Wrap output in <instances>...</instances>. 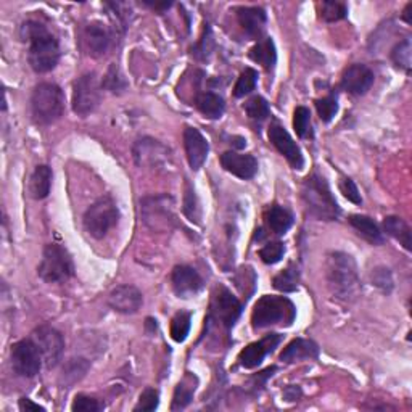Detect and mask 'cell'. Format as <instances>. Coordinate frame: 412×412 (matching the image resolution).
<instances>
[{
  "label": "cell",
  "instance_id": "obj_34",
  "mask_svg": "<svg viewBox=\"0 0 412 412\" xmlns=\"http://www.w3.org/2000/svg\"><path fill=\"white\" fill-rule=\"evenodd\" d=\"M391 60L395 61V65L403 68L406 73L411 71L412 66V42L409 37H406L403 42H399L391 50Z\"/></svg>",
  "mask_w": 412,
  "mask_h": 412
},
{
  "label": "cell",
  "instance_id": "obj_17",
  "mask_svg": "<svg viewBox=\"0 0 412 412\" xmlns=\"http://www.w3.org/2000/svg\"><path fill=\"white\" fill-rule=\"evenodd\" d=\"M184 147L187 153V160L193 171H198L205 165L208 157L210 145L203 134L195 128H185L184 130Z\"/></svg>",
  "mask_w": 412,
  "mask_h": 412
},
{
  "label": "cell",
  "instance_id": "obj_1",
  "mask_svg": "<svg viewBox=\"0 0 412 412\" xmlns=\"http://www.w3.org/2000/svg\"><path fill=\"white\" fill-rule=\"evenodd\" d=\"M21 39L29 43L28 60L36 73L43 74L55 70L60 60V47L55 37L43 24L26 21L21 26Z\"/></svg>",
  "mask_w": 412,
  "mask_h": 412
},
{
  "label": "cell",
  "instance_id": "obj_25",
  "mask_svg": "<svg viewBox=\"0 0 412 412\" xmlns=\"http://www.w3.org/2000/svg\"><path fill=\"white\" fill-rule=\"evenodd\" d=\"M195 105L206 118H210V120H220L224 115V110H226L224 98L215 92L198 93L195 98Z\"/></svg>",
  "mask_w": 412,
  "mask_h": 412
},
{
  "label": "cell",
  "instance_id": "obj_12",
  "mask_svg": "<svg viewBox=\"0 0 412 412\" xmlns=\"http://www.w3.org/2000/svg\"><path fill=\"white\" fill-rule=\"evenodd\" d=\"M280 341H282V335L269 334L259 341L249 343L247 348H243L240 351L239 364L243 369H254V367L263 363L267 354L272 353L280 345Z\"/></svg>",
  "mask_w": 412,
  "mask_h": 412
},
{
  "label": "cell",
  "instance_id": "obj_19",
  "mask_svg": "<svg viewBox=\"0 0 412 412\" xmlns=\"http://www.w3.org/2000/svg\"><path fill=\"white\" fill-rule=\"evenodd\" d=\"M111 31L103 23L93 21L89 23L84 29V42L92 57H102L108 52L111 46Z\"/></svg>",
  "mask_w": 412,
  "mask_h": 412
},
{
  "label": "cell",
  "instance_id": "obj_18",
  "mask_svg": "<svg viewBox=\"0 0 412 412\" xmlns=\"http://www.w3.org/2000/svg\"><path fill=\"white\" fill-rule=\"evenodd\" d=\"M221 165L227 172L234 174L235 177L248 180L253 179L258 172V161L253 155L226 152L221 155Z\"/></svg>",
  "mask_w": 412,
  "mask_h": 412
},
{
  "label": "cell",
  "instance_id": "obj_45",
  "mask_svg": "<svg viewBox=\"0 0 412 412\" xmlns=\"http://www.w3.org/2000/svg\"><path fill=\"white\" fill-rule=\"evenodd\" d=\"M200 52L197 53L198 58H208V55L211 53V48H213V37H211V31L210 28H206V34L203 36L202 42H200Z\"/></svg>",
  "mask_w": 412,
  "mask_h": 412
},
{
  "label": "cell",
  "instance_id": "obj_26",
  "mask_svg": "<svg viewBox=\"0 0 412 412\" xmlns=\"http://www.w3.org/2000/svg\"><path fill=\"white\" fill-rule=\"evenodd\" d=\"M249 58H252L254 63L263 66L264 70H272L277 61V52L271 37L256 43V46L249 50Z\"/></svg>",
  "mask_w": 412,
  "mask_h": 412
},
{
  "label": "cell",
  "instance_id": "obj_23",
  "mask_svg": "<svg viewBox=\"0 0 412 412\" xmlns=\"http://www.w3.org/2000/svg\"><path fill=\"white\" fill-rule=\"evenodd\" d=\"M348 222L351 224V227L356 230V232L363 237L364 240L372 243V245H382V243L385 242L378 226L371 220V217L353 215V216H349Z\"/></svg>",
  "mask_w": 412,
  "mask_h": 412
},
{
  "label": "cell",
  "instance_id": "obj_32",
  "mask_svg": "<svg viewBox=\"0 0 412 412\" xmlns=\"http://www.w3.org/2000/svg\"><path fill=\"white\" fill-rule=\"evenodd\" d=\"M192 327V314L185 313V311H180L176 316L172 317L171 321V339L177 343L185 341L187 336H189Z\"/></svg>",
  "mask_w": 412,
  "mask_h": 412
},
{
  "label": "cell",
  "instance_id": "obj_5",
  "mask_svg": "<svg viewBox=\"0 0 412 412\" xmlns=\"http://www.w3.org/2000/svg\"><path fill=\"white\" fill-rule=\"evenodd\" d=\"M31 113L39 126L57 123L65 113L63 91L53 83H41L34 87L31 96Z\"/></svg>",
  "mask_w": 412,
  "mask_h": 412
},
{
  "label": "cell",
  "instance_id": "obj_10",
  "mask_svg": "<svg viewBox=\"0 0 412 412\" xmlns=\"http://www.w3.org/2000/svg\"><path fill=\"white\" fill-rule=\"evenodd\" d=\"M33 340L36 341V345L39 346L42 361L47 369L57 367L65 351L63 335H61L57 329L50 326H41L39 329L34 330Z\"/></svg>",
  "mask_w": 412,
  "mask_h": 412
},
{
  "label": "cell",
  "instance_id": "obj_37",
  "mask_svg": "<svg viewBox=\"0 0 412 412\" xmlns=\"http://www.w3.org/2000/svg\"><path fill=\"white\" fill-rule=\"evenodd\" d=\"M316 110L317 115L321 118V121L330 123L335 118V115L339 113V102H336V97L329 96L321 100H316Z\"/></svg>",
  "mask_w": 412,
  "mask_h": 412
},
{
  "label": "cell",
  "instance_id": "obj_3",
  "mask_svg": "<svg viewBox=\"0 0 412 412\" xmlns=\"http://www.w3.org/2000/svg\"><path fill=\"white\" fill-rule=\"evenodd\" d=\"M302 198L309 215L321 221H335L340 216V206L329 189L327 180L319 174H311L302 185Z\"/></svg>",
  "mask_w": 412,
  "mask_h": 412
},
{
  "label": "cell",
  "instance_id": "obj_22",
  "mask_svg": "<svg viewBox=\"0 0 412 412\" xmlns=\"http://www.w3.org/2000/svg\"><path fill=\"white\" fill-rule=\"evenodd\" d=\"M319 358V346L313 340L295 339L284 348L280 353V361L282 363H297L302 359H317Z\"/></svg>",
  "mask_w": 412,
  "mask_h": 412
},
{
  "label": "cell",
  "instance_id": "obj_24",
  "mask_svg": "<svg viewBox=\"0 0 412 412\" xmlns=\"http://www.w3.org/2000/svg\"><path fill=\"white\" fill-rule=\"evenodd\" d=\"M52 187V170L47 165L37 166L29 180V192L34 200H43L48 197Z\"/></svg>",
  "mask_w": 412,
  "mask_h": 412
},
{
  "label": "cell",
  "instance_id": "obj_21",
  "mask_svg": "<svg viewBox=\"0 0 412 412\" xmlns=\"http://www.w3.org/2000/svg\"><path fill=\"white\" fill-rule=\"evenodd\" d=\"M237 18H239L240 26L249 36L258 39L264 33V26L267 21V15L263 9L259 7H242L237 10Z\"/></svg>",
  "mask_w": 412,
  "mask_h": 412
},
{
  "label": "cell",
  "instance_id": "obj_33",
  "mask_svg": "<svg viewBox=\"0 0 412 412\" xmlns=\"http://www.w3.org/2000/svg\"><path fill=\"white\" fill-rule=\"evenodd\" d=\"M256 84H258V71L253 70V68H245V70L240 73L239 79H237L234 96L237 98L248 96V93H252L256 89Z\"/></svg>",
  "mask_w": 412,
  "mask_h": 412
},
{
  "label": "cell",
  "instance_id": "obj_43",
  "mask_svg": "<svg viewBox=\"0 0 412 412\" xmlns=\"http://www.w3.org/2000/svg\"><path fill=\"white\" fill-rule=\"evenodd\" d=\"M102 409V403H98L96 398H91L87 395H78L71 404V411L74 412H98Z\"/></svg>",
  "mask_w": 412,
  "mask_h": 412
},
{
  "label": "cell",
  "instance_id": "obj_46",
  "mask_svg": "<svg viewBox=\"0 0 412 412\" xmlns=\"http://www.w3.org/2000/svg\"><path fill=\"white\" fill-rule=\"evenodd\" d=\"M18 408H20V411H23V412L24 411L26 412H29V411H46V408H42V406L33 403L29 398H21L20 403H18Z\"/></svg>",
  "mask_w": 412,
  "mask_h": 412
},
{
  "label": "cell",
  "instance_id": "obj_41",
  "mask_svg": "<svg viewBox=\"0 0 412 412\" xmlns=\"http://www.w3.org/2000/svg\"><path fill=\"white\" fill-rule=\"evenodd\" d=\"M160 404V393L155 388H145L142 391L139 403L135 404L134 411H155Z\"/></svg>",
  "mask_w": 412,
  "mask_h": 412
},
{
  "label": "cell",
  "instance_id": "obj_39",
  "mask_svg": "<svg viewBox=\"0 0 412 412\" xmlns=\"http://www.w3.org/2000/svg\"><path fill=\"white\" fill-rule=\"evenodd\" d=\"M285 254V247L282 242H271L259 249V258L266 264H277Z\"/></svg>",
  "mask_w": 412,
  "mask_h": 412
},
{
  "label": "cell",
  "instance_id": "obj_6",
  "mask_svg": "<svg viewBox=\"0 0 412 412\" xmlns=\"http://www.w3.org/2000/svg\"><path fill=\"white\" fill-rule=\"evenodd\" d=\"M39 277L47 284L66 282L74 276V263L71 254L58 243H50L43 248L42 261L37 269Z\"/></svg>",
  "mask_w": 412,
  "mask_h": 412
},
{
  "label": "cell",
  "instance_id": "obj_11",
  "mask_svg": "<svg viewBox=\"0 0 412 412\" xmlns=\"http://www.w3.org/2000/svg\"><path fill=\"white\" fill-rule=\"evenodd\" d=\"M242 309H243L242 303L226 289V287H217L213 295V302H211L210 317H213L215 321L221 322L222 326L229 330L234 327V324L239 319Z\"/></svg>",
  "mask_w": 412,
  "mask_h": 412
},
{
  "label": "cell",
  "instance_id": "obj_13",
  "mask_svg": "<svg viewBox=\"0 0 412 412\" xmlns=\"http://www.w3.org/2000/svg\"><path fill=\"white\" fill-rule=\"evenodd\" d=\"M269 140L272 142V145L276 147L280 155H284L287 161L295 168V170H302L304 165V158L299 147L297 145V142L292 139V135L289 134V130L284 129L280 124L274 123L269 128Z\"/></svg>",
  "mask_w": 412,
  "mask_h": 412
},
{
  "label": "cell",
  "instance_id": "obj_15",
  "mask_svg": "<svg viewBox=\"0 0 412 412\" xmlns=\"http://www.w3.org/2000/svg\"><path fill=\"white\" fill-rule=\"evenodd\" d=\"M171 284L174 293L179 298H192L203 289V279L190 266H176L171 274Z\"/></svg>",
  "mask_w": 412,
  "mask_h": 412
},
{
  "label": "cell",
  "instance_id": "obj_40",
  "mask_svg": "<svg viewBox=\"0 0 412 412\" xmlns=\"http://www.w3.org/2000/svg\"><path fill=\"white\" fill-rule=\"evenodd\" d=\"M184 213L192 222L200 224V217H202V210H200V205H198L195 192H193V189L189 185H187V190H185V195H184Z\"/></svg>",
  "mask_w": 412,
  "mask_h": 412
},
{
  "label": "cell",
  "instance_id": "obj_2",
  "mask_svg": "<svg viewBox=\"0 0 412 412\" xmlns=\"http://www.w3.org/2000/svg\"><path fill=\"white\" fill-rule=\"evenodd\" d=\"M326 276L332 295L343 302H351L361 292L359 272L351 254L334 252L329 254Z\"/></svg>",
  "mask_w": 412,
  "mask_h": 412
},
{
  "label": "cell",
  "instance_id": "obj_27",
  "mask_svg": "<svg viewBox=\"0 0 412 412\" xmlns=\"http://www.w3.org/2000/svg\"><path fill=\"white\" fill-rule=\"evenodd\" d=\"M266 222L276 235H284L289 232V229L293 226V216L289 210L282 208V206L274 205L267 210Z\"/></svg>",
  "mask_w": 412,
  "mask_h": 412
},
{
  "label": "cell",
  "instance_id": "obj_47",
  "mask_svg": "<svg viewBox=\"0 0 412 412\" xmlns=\"http://www.w3.org/2000/svg\"><path fill=\"white\" fill-rule=\"evenodd\" d=\"M299 396H302V390H299V386L290 385L284 390V398L287 399V401H297Z\"/></svg>",
  "mask_w": 412,
  "mask_h": 412
},
{
  "label": "cell",
  "instance_id": "obj_30",
  "mask_svg": "<svg viewBox=\"0 0 412 412\" xmlns=\"http://www.w3.org/2000/svg\"><path fill=\"white\" fill-rule=\"evenodd\" d=\"M197 386L193 385V378L192 377H185L182 382H180L176 386V391H174L172 396V404L171 409L172 411H179V409H185L187 406L192 403L193 399V393H195Z\"/></svg>",
  "mask_w": 412,
  "mask_h": 412
},
{
  "label": "cell",
  "instance_id": "obj_29",
  "mask_svg": "<svg viewBox=\"0 0 412 412\" xmlns=\"http://www.w3.org/2000/svg\"><path fill=\"white\" fill-rule=\"evenodd\" d=\"M274 289L282 293H293L298 290L299 285V271L295 264H290L287 269L279 272L272 280Z\"/></svg>",
  "mask_w": 412,
  "mask_h": 412
},
{
  "label": "cell",
  "instance_id": "obj_38",
  "mask_svg": "<svg viewBox=\"0 0 412 412\" xmlns=\"http://www.w3.org/2000/svg\"><path fill=\"white\" fill-rule=\"evenodd\" d=\"M321 15L326 21L335 23V21L343 20V18H346L348 9H346V5L341 2H322Z\"/></svg>",
  "mask_w": 412,
  "mask_h": 412
},
{
  "label": "cell",
  "instance_id": "obj_28",
  "mask_svg": "<svg viewBox=\"0 0 412 412\" xmlns=\"http://www.w3.org/2000/svg\"><path fill=\"white\" fill-rule=\"evenodd\" d=\"M383 229H385L386 234L401 243V245L408 249V252H411V248H412L411 229H409L408 224L401 220V217H398V216L385 217Z\"/></svg>",
  "mask_w": 412,
  "mask_h": 412
},
{
  "label": "cell",
  "instance_id": "obj_36",
  "mask_svg": "<svg viewBox=\"0 0 412 412\" xmlns=\"http://www.w3.org/2000/svg\"><path fill=\"white\" fill-rule=\"evenodd\" d=\"M293 128L297 130V135L306 139V137L313 135L311 130V111L306 107H297L293 111Z\"/></svg>",
  "mask_w": 412,
  "mask_h": 412
},
{
  "label": "cell",
  "instance_id": "obj_31",
  "mask_svg": "<svg viewBox=\"0 0 412 412\" xmlns=\"http://www.w3.org/2000/svg\"><path fill=\"white\" fill-rule=\"evenodd\" d=\"M243 108H245L249 120L258 121V123H263L271 115L269 103H267L266 98L259 96H254L249 100H247V103L243 105Z\"/></svg>",
  "mask_w": 412,
  "mask_h": 412
},
{
  "label": "cell",
  "instance_id": "obj_20",
  "mask_svg": "<svg viewBox=\"0 0 412 412\" xmlns=\"http://www.w3.org/2000/svg\"><path fill=\"white\" fill-rule=\"evenodd\" d=\"M163 202V197H157V198H147L143 200V220L145 222L152 224L153 229H163L166 227L170 221H172V215H171V208Z\"/></svg>",
  "mask_w": 412,
  "mask_h": 412
},
{
  "label": "cell",
  "instance_id": "obj_44",
  "mask_svg": "<svg viewBox=\"0 0 412 412\" xmlns=\"http://www.w3.org/2000/svg\"><path fill=\"white\" fill-rule=\"evenodd\" d=\"M340 190H341L343 195H345V198H348L351 203H354V205L363 203V198H361V193L358 190V187H356L353 179H349V177L341 179Z\"/></svg>",
  "mask_w": 412,
  "mask_h": 412
},
{
  "label": "cell",
  "instance_id": "obj_8",
  "mask_svg": "<svg viewBox=\"0 0 412 412\" xmlns=\"http://www.w3.org/2000/svg\"><path fill=\"white\" fill-rule=\"evenodd\" d=\"M102 84L96 73H86L73 84V111L79 116L93 113L102 102Z\"/></svg>",
  "mask_w": 412,
  "mask_h": 412
},
{
  "label": "cell",
  "instance_id": "obj_16",
  "mask_svg": "<svg viewBox=\"0 0 412 412\" xmlns=\"http://www.w3.org/2000/svg\"><path fill=\"white\" fill-rule=\"evenodd\" d=\"M143 303V297L134 285H120L111 290L108 304L111 309L121 314H135Z\"/></svg>",
  "mask_w": 412,
  "mask_h": 412
},
{
  "label": "cell",
  "instance_id": "obj_42",
  "mask_svg": "<svg viewBox=\"0 0 412 412\" xmlns=\"http://www.w3.org/2000/svg\"><path fill=\"white\" fill-rule=\"evenodd\" d=\"M372 285H376L377 289L382 290L383 293H390L393 290V277L390 269L386 267H377L372 271Z\"/></svg>",
  "mask_w": 412,
  "mask_h": 412
},
{
  "label": "cell",
  "instance_id": "obj_35",
  "mask_svg": "<svg viewBox=\"0 0 412 412\" xmlns=\"http://www.w3.org/2000/svg\"><path fill=\"white\" fill-rule=\"evenodd\" d=\"M102 87L110 92H113V93H123L124 91L128 89L126 79H124V76L120 71V68H118L116 65H111L108 68V71H107V74H105V78L102 81Z\"/></svg>",
  "mask_w": 412,
  "mask_h": 412
},
{
  "label": "cell",
  "instance_id": "obj_9",
  "mask_svg": "<svg viewBox=\"0 0 412 412\" xmlns=\"http://www.w3.org/2000/svg\"><path fill=\"white\" fill-rule=\"evenodd\" d=\"M10 361L14 372L20 377H36L42 367V354L34 340H20L11 346Z\"/></svg>",
  "mask_w": 412,
  "mask_h": 412
},
{
  "label": "cell",
  "instance_id": "obj_14",
  "mask_svg": "<svg viewBox=\"0 0 412 412\" xmlns=\"http://www.w3.org/2000/svg\"><path fill=\"white\" fill-rule=\"evenodd\" d=\"M374 71L369 66L354 63L348 66L341 76V87L353 96H364L374 86Z\"/></svg>",
  "mask_w": 412,
  "mask_h": 412
},
{
  "label": "cell",
  "instance_id": "obj_4",
  "mask_svg": "<svg viewBox=\"0 0 412 412\" xmlns=\"http://www.w3.org/2000/svg\"><path fill=\"white\" fill-rule=\"evenodd\" d=\"M297 308L287 297L264 295L256 302L252 313V326L254 330L272 326L290 327L295 322Z\"/></svg>",
  "mask_w": 412,
  "mask_h": 412
},
{
  "label": "cell",
  "instance_id": "obj_7",
  "mask_svg": "<svg viewBox=\"0 0 412 412\" xmlns=\"http://www.w3.org/2000/svg\"><path fill=\"white\" fill-rule=\"evenodd\" d=\"M120 221V210L111 197L98 198L84 213V229L93 239L102 240Z\"/></svg>",
  "mask_w": 412,
  "mask_h": 412
},
{
  "label": "cell",
  "instance_id": "obj_48",
  "mask_svg": "<svg viewBox=\"0 0 412 412\" xmlns=\"http://www.w3.org/2000/svg\"><path fill=\"white\" fill-rule=\"evenodd\" d=\"M411 10H412V2H409L408 5H406V9H404V14H403V20L411 24L412 20H411Z\"/></svg>",
  "mask_w": 412,
  "mask_h": 412
}]
</instances>
